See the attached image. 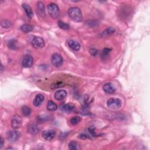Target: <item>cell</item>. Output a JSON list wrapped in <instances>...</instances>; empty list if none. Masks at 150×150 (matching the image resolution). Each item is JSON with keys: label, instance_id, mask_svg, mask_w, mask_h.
Wrapping results in <instances>:
<instances>
[{"label": "cell", "instance_id": "obj_1", "mask_svg": "<svg viewBox=\"0 0 150 150\" xmlns=\"http://www.w3.org/2000/svg\"><path fill=\"white\" fill-rule=\"evenodd\" d=\"M69 17L74 22H80L83 20V16L80 9L78 7H71L68 11Z\"/></svg>", "mask_w": 150, "mask_h": 150}, {"label": "cell", "instance_id": "obj_2", "mask_svg": "<svg viewBox=\"0 0 150 150\" xmlns=\"http://www.w3.org/2000/svg\"><path fill=\"white\" fill-rule=\"evenodd\" d=\"M48 11L54 19H57L60 15L59 8L57 4L55 3H51L48 5Z\"/></svg>", "mask_w": 150, "mask_h": 150}, {"label": "cell", "instance_id": "obj_3", "mask_svg": "<svg viewBox=\"0 0 150 150\" xmlns=\"http://www.w3.org/2000/svg\"><path fill=\"white\" fill-rule=\"evenodd\" d=\"M107 105L110 109L116 110L121 107L122 101L119 99L110 98L107 102Z\"/></svg>", "mask_w": 150, "mask_h": 150}, {"label": "cell", "instance_id": "obj_4", "mask_svg": "<svg viewBox=\"0 0 150 150\" xmlns=\"http://www.w3.org/2000/svg\"><path fill=\"white\" fill-rule=\"evenodd\" d=\"M51 63L55 67L59 68L62 65L63 60L62 56L58 53H54L51 57Z\"/></svg>", "mask_w": 150, "mask_h": 150}, {"label": "cell", "instance_id": "obj_5", "mask_svg": "<svg viewBox=\"0 0 150 150\" xmlns=\"http://www.w3.org/2000/svg\"><path fill=\"white\" fill-rule=\"evenodd\" d=\"M21 133L16 130H11L7 132V137L9 141L14 143L17 141L20 137Z\"/></svg>", "mask_w": 150, "mask_h": 150}, {"label": "cell", "instance_id": "obj_6", "mask_svg": "<svg viewBox=\"0 0 150 150\" xmlns=\"http://www.w3.org/2000/svg\"><path fill=\"white\" fill-rule=\"evenodd\" d=\"M32 45L35 49H41L44 47L45 43L43 38L41 37L35 36L32 41Z\"/></svg>", "mask_w": 150, "mask_h": 150}, {"label": "cell", "instance_id": "obj_7", "mask_svg": "<svg viewBox=\"0 0 150 150\" xmlns=\"http://www.w3.org/2000/svg\"><path fill=\"white\" fill-rule=\"evenodd\" d=\"M22 120L21 117L18 115H15L11 120V127L14 130L21 128L22 126Z\"/></svg>", "mask_w": 150, "mask_h": 150}, {"label": "cell", "instance_id": "obj_8", "mask_svg": "<svg viewBox=\"0 0 150 150\" xmlns=\"http://www.w3.org/2000/svg\"><path fill=\"white\" fill-rule=\"evenodd\" d=\"M34 64V59L30 55H26L24 56V58L22 61V64L23 67L28 68L32 66Z\"/></svg>", "mask_w": 150, "mask_h": 150}, {"label": "cell", "instance_id": "obj_9", "mask_svg": "<svg viewBox=\"0 0 150 150\" xmlns=\"http://www.w3.org/2000/svg\"><path fill=\"white\" fill-rule=\"evenodd\" d=\"M96 136V134L94 131V129L93 128H90L88 130V131H84V133H81L79 135V138L82 139H86L87 138H91V137H95Z\"/></svg>", "mask_w": 150, "mask_h": 150}, {"label": "cell", "instance_id": "obj_10", "mask_svg": "<svg viewBox=\"0 0 150 150\" xmlns=\"http://www.w3.org/2000/svg\"><path fill=\"white\" fill-rule=\"evenodd\" d=\"M55 136L56 133L53 130H45L42 133L43 138L47 141H51L55 137Z\"/></svg>", "mask_w": 150, "mask_h": 150}, {"label": "cell", "instance_id": "obj_11", "mask_svg": "<svg viewBox=\"0 0 150 150\" xmlns=\"http://www.w3.org/2000/svg\"><path fill=\"white\" fill-rule=\"evenodd\" d=\"M103 90L105 91V93L111 95V94L115 93L116 88L111 83H107L103 86Z\"/></svg>", "mask_w": 150, "mask_h": 150}, {"label": "cell", "instance_id": "obj_12", "mask_svg": "<svg viewBox=\"0 0 150 150\" xmlns=\"http://www.w3.org/2000/svg\"><path fill=\"white\" fill-rule=\"evenodd\" d=\"M36 11L38 14L40 16L42 17H44L46 15L45 13V5L42 2H38L36 4Z\"/></svg>", "mask_w": 150, "mask_h": 150}, {"label": "cell", "instance_id": "obj_13", "mask_svg": "<svg viewBox=\"0 0 150 150\" xmlns=\"http://www.w3.org/2000/svg\"><path fill=\"white\" fill-rule=\"evenodd\" d=\"M44 100V96L43 95H41V94H38V95H37L34 98L33 104L35 107H39L42 105V103L43 102Z\"/></svg>", "mask_w": 150, "mask_h": 150}, {"label": "cell", "instance_id": "obj_14", "mask_svg": "<svg viewBox=\"0 0 150 150\" xmlns=\"http://www.w3.org/2000/svg\"><path fill=\"white\" fill-rule=\"evenodd\" d=\"M67 96V92L64 90H59L55 94V99L58 101H61L66 98Z\"/></svg>", "mask_w": 150, "mask_h": 150}, {"label": "cell", "instance_id": "obj_15", "mask_svg": "<svg viewBox=\"0 0 150 150\" xmlns=\"http://www.w3.org/2000/svg\"><path fill=\"white\" fill-rule=\"evenodd\" d=\"M22 7L23 8V9H24V11L27 15V16L30 18H32L34 16V13L32 11V9L31 8V7L26 3H24L22 5Z\"/></svg>", "mask_w": 150, "mask_h": 150}, {"label": "cell", "instance_id": "obj_16", "mask_svg": "<svg viewBox=\"0 0 150 150\" xmlns=\"http://www.w3.org/2000/svg\"><path fill=\"white\" fill-rule=\"evenodd\" d=\"M28 132L32 135H35L39 132V129L36 124H31L28 127Z\"/></svg>", "mask_w": 150, "mask_h": 150}, {"label": "cell", "instance_id": "obj_17", "mask_svg": "<svg viewBox=\"0 0 150 150\" xmlns=\"http://www.w3.org/2000/svg\"><path fill=\"white\" fill-rule=\"evenodd\" d=\"M68 45L71 49H72L73 51H78L80 50V47H81L79 42H78L77 41H75L74 40H70L68 42Z\"/></svg>", "mask_w": 150, "mask_h": 150}, {"label": "cell", "instance_id": "obj_18", "mask_svg": "<svg viewBox=\"0 0 150 150\" xmlns=\"http://www.w3.org/2000/svg\"><path fill=\"white\" fill-rule=\"evenodd\" d=\"M74 109V106L72 104H66L62 106V110L66 113H70Z\"/></svg>", "mask_w": 150, "mask_h": 150}, {"label": "cell", "instance_id": "obj_19", "mask_svg": "<svg viewBox=\"0 0 150 150\" xmlns=\"http://www.w3.org/2000/svg\"><path fill=\"white\" fill-rule=\"evenodd\" d=\"M115 31H116V30H115L114 28L109 27L107 28L106 30H105L103 32L102 35H103V36H104V37L109 36L112 34H113L114 33Z\"/></svg>", "mask_w": 150, "mask_h": 150}, {"label": "cell", "instance_id": "obj_20", "mask_svg": "<svg viewBox=\"0 0 150 150\" xmlns=\"http://www.w3.org/2000/svg\"><path fill=\"white\" fill-rule=\"evenodd\" d=\"M20 30L24 32L28 33V32H31L34 30V26L32 25H31L24 24V25H22L20 27Z\"/></svg>", "mask_w": 150, "mask_h": 150}, {"label": "cell", "instance_id": "obj_21", "mask_svg": "<svg viewBox=\"0 0 150 150\" xmlns=\"http://www.w3.org/2000/svg\"><path fill=\"white\" fill-rule=\"evenodd\" d=\"M58 106L56 105V103L52 101H49L48 105H47V109L50 111H54L57 110Z\"/></svg>", "mask_w": 150, "mask_h": 150}, {"label": "cell", "instance_id": "obj_22", "mask_svg": "<svg viewBox=\"0 0 150 150\" xmlns=\"http://www.w3.org/2000/svg\"><path fill=\"white\" fill-rule=\"evenodd\" d=\"M21 111L22 113V114L24 116H30L31 114V109L29 107H28L26 106H24L22 107L21 109Z\"/></svg>", "mask_w": 150, "mask_h": 150}, {"label": "cell", "instance_id": "obj_23", "mask_svg": "<svg viewBox=\"0 0 150 150\" xmlns=\"http://www.w3.org/2000/svg\"><path fill=\"white\" fill-rule=\"evenodd\" d=\"M58 24L59 28L63 30H68L70 28L69 24H68L67 23H65L62 21H59L58 22Z\"/></svg>", "mask_w": 150, "mask_h": 150}, {"label": "cell", "instance_id": "obj_24", "mask_svg": "<svg viewBox=\"0 0 150 150\" xmlns=\"http://www.w3.org/2000/svg\"><path fill=\"white\" fill-rule=\"evenodd\" d=\"M8 46L9 48L11 49H16V41L15 39H11L8 42Z\"/></svg>", "mask_w": 150, "mask_h": 150}, {"label": "cell", "instance_id": "obj_25", "mask_svg": "<svg viewBox=\"0 0 150 150\" xmlns=\"http://www.w3.org/2000/svg\"><path fill=\"white\" fill-rule=\"evenodd\" d=\"M111 51V49L109 48H105L102 51V54H101V57L103 59H106L109 57V53Z\"/></svg>", "mask_w": 150, "mask_h": 150}, {"label": "cell", "instance_id": "obj_26", "mask_svg": "<svg viewBox=\"0 0 150 150\" xmlns=\"http://www.w3.org/2000/svg\"><path fill=\"white\" fill-rule=\"evenodd\" d=\"M81 121V118L79 116H74L70 119V123L72 125H76L79 123Z\"/></svg>", "mask_w": 150, "mask_h": 150}, {"label": "cell", "instance_id": "obj_27", "mask_svg": "<svg viewBox=\"0 0 150 150\" xmlns=\"http://www.w3.org/2000/svg\"><path fill=\"white\" fill-rule=\"evenodd\" d=\"M1 25L2 27H3L4 28H9L11 27L12 23L9 21H8V20H3L1 22Z\"/></svg>", "mask_w": 150, "mask_h": 150}, {"label": "cell", "instance_id": "obj_28", "mask_svg": "<svg viewBox=\"0 0 150 150\" xmlns=\"http://www.w3.org/2000/svg\"><path fill=\"white\" fill-rule=\"evenodd\" d=\"M69 148L71 150H76L78 149V144L76 142L72 141L69 143Z\"/></svg>", "mask_w": 150, "mask_h": 150}, {"label": "cell", "instance_id": "obj_29", "mask_svg": "<svg viewBox=\"0 0 150 150\" xmlns=\"http://www.w3.org/2000/svg\"><path fill=\"white\" fill-rule=\"evenodd\" d=\"M48 118H49V117H48L47 116H39L37 118V119L38 120V121L41 122V123H42V122H45L46 121H48Z\"/></svg>", "mask_w": 150, "mask_h": 150}, {"label": "cell", "instance_id": "obj_30", "mask_svg": "<svg viewBox=\"0 0 150 150\" xmlns=\"http://www.w3.org/2000/svg\"><path fill=\"white\" fill-rule=\"evenodd\" d=\"M90 53L91 56H95L98 53V51L96 49H95V48H92V49H91L90 50Z\"/></svg>", "mask_w": 150, "mask_h": 150}, {"label": "cell", "instance_id": "obj_31", "mask_svg": "<svg viewBox=\"0 0 150 150\" xmlns=\"http://www.w3.org/2000/svg\"><path fill=\"white\" fill-rule=\"evenodd\" d=\"M4 145V139L2 137H1V144H0V148H2Z\"/></svg>", "mask_w": 150, "mask_h": 150}, {"label": "cell", "instance_id": "obj_32", "mask_svg": "<svg viewBox=\"0 0 150 150\" xmlns=\"http://www.w3.org/2000/svg\"><path fill=\"white\" fill-rule=\"evenodd\" d=\"M1 72H2L3 71V64H1Z\"/></svg>", "mask_w": 150, "mask_h": 150}]
</instances>
